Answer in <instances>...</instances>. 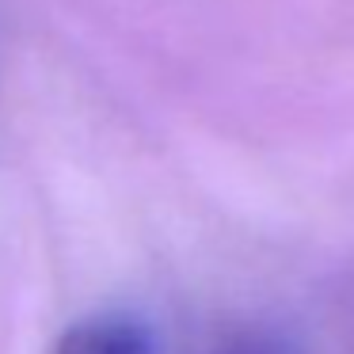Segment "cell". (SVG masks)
<instances>
[{
    "mask_svg": "<svg viewBox=\"0 0 354 354\" xmlns=\"http://www.w3.org/2000/svg\"><path fill=\"white\" fill-rule=\"evenodd\" d=\"M54 354H153V331L126 313H100L65 328Z\"/></svg>",
    "mask_w": 354,
    "mask_h": 354,
    "instance_id": "obj_1",
    "label": "cell"
},
{
    "mask_svg": "<svg viewBox=\"0 0 354 354\" xmlns=\"http://www.w3.org/2000/svg\"><path fill=\"white\" fill-rule=\"evenodd\" d=\"M217 354H297V351L274 335H248V339H236L232 346H225Z\"/></svg>",
    "mask_w": 354,
    "mask_h": 354,
    "instance_id": "obj_2",
    "label": "cell"
}]
</instances>
